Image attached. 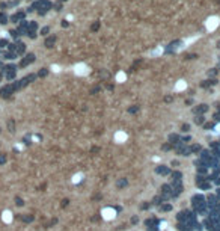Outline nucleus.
<instances>
[{
	"label": "nucleus",
	"instance_id": "7ed1b4c3",
	"mask_svg": "<svg viewBox=\"0 0 220 231\" xmlns=\"http://www.w3.org/2000/svg\"><path fill=\"white\" fill-rule=\"evenodd\" d=\"M74 73H75L77 76H86V74L89 73V68H87L86 64H77V65L74 67Z\"/></svg>",
	"mask_w": 220,
	"mask_h": 231
},
{
	"label": "nucleus",
	"instance_id": "0eeeda50",
	"mask_svg": "<svg viewBox=\"0 0 220 231\" xmlns=\"http://www.w3.org/2000/svg\"><path fill=\"white\" fill-rule=\"evenodd\" d=\"M125 79H127V76H125V73H124V71H119V73L116 74V82H118V83L125 82Z\"/></svg>",
	"mask_w": 220,
	"mask_h": 231
},
{
	"label": "nucleus",
	"instance_id": "9b49d317",
	"mask_svg": "<svg viewBox=\"0 0 220 231\" xmlns=\"http://www.w3.org/2000/svg\"><path fill=\"white\" fill-rule=\"evenodd\" d=\"M6 21H8V17L3 12H0V23H6Z\"/></svg>",
	"mask_w": 220,
	"mask_h": 231
},
{
	"label": "nucleus",
	"instance_id": "20e7f679",
	"mask_svg": "<svg viewBox=\"0 0 220 231\" xmlns=\"http://www.w3.org/2000/svg\"><path fill=\"white\" fill-rule=\"evenodd\" d=\"M127 139H128V135H127L125 132L119 130V132L115 133V142H116V144H124Z\"/></svg>",
	"mask_w": 220,
	"mask_h": 231
},
{
	"label": "nucleus",
	"instance_id": "9d476101",
	"mask_svg": "<svg viewBox=\"0 0 220 231\" xmlns=\"http://www.w3.org/2000/svg\"><path fill=\"white\" fill-rule=\"evenodd\" d=\"M161 53H163V47H158L157 50L151 52V56H157V55H161Z\"/></svg>",
	"mask_w": 220,
	"mask_h": 231
},
{
	"label": "nucleus",
	"instance_id": "f257e3e1",
	"mask_svg": "<svg viewBox=\"0 0 220 231\" xmlns=\"http://www.w3.org/2000/svg\"><path fill=\"white\" fill-rule=\"evenodd\" d=\"M218 24H220V18H218V17H209V18H206V21H205V27H206V30H209V32L215 30V29L218 27Z\"/></svg>",
	"mask_w": 220,
	"mask_h": 231
},
{
	"label": "nucleus",
	"instance_id": "f03ea898",
	"mask_svg": "<svg viewBox=\"0 0 220 231\" xmlns=\"http://www.w3.org/2000/svg\"><path fill=\"white\" fill-rule=\"evenodd\" d=\"M101 216L104 220H113L116 217V210L112 208V207H105L101 210Z\"/></svg>",
	"mask_w": 220,
	"mask_h": 231
},
{
	"label": "nucleus",
	"instance_id": "f8f14e48",
	"mask_svg": "<svg viewBox=\"0 0 220 231\" xmlns=\"http://www.w3.org/2000/svg\"><path fill=\"white\" fill-rule=\"evenodd\" d=\"M215 132H220V126H217V127H215Z\"/></svg>",
	"mask_w": 220,
	"mask_h": 231
},
{
	"label": "nucleus",
	"instance_id": "39448f33",
	"mask_svg": "<svg viewBox=\"0 0 220 231\" xmlns=\"http://www.w3.org/2000/svg\"><path fill=\"white\" fill-rule=\"evenodd\" d=\"M2 220H3L5 223H11V222H12V213H11L9 210H5V211L2 213Z\"/></svg>",
	"mask_w": 220,
	"mask_h": 231
},
{
	"label": "nucleus",
	"instance_id": "423d86ee",
	"mask_svg": "<svg viewBox=\"0 0 220 231\" xmlns=\"http://www.w3.org/2000/svg\"><path fill=\"white\" fill-rule=\"evenodd\" d=\"M185 88H187V83H185L184 80H178V82H176V85H175V91H176V92L184 91Z\"/></svg>",
	"mask_w": 220,
	"mask_h": 231
},
{
	"label": "nucleus",
	"instance_id": "6e6552de",
	"mask_svg": "<svg viewBox=\"0 0 220 231\" xmlns=\"http://www.w3.org/2000/svg\"><path fill=\"white\" fill-rule=\"evenodd\" d=\"M81 180H83V174H81V172H78V174H75V175L72 177V183H74V184L80 183Z\"/></svg>",
	"mask_w": 220,
	"mask_h": 231
},
{
	"label": "nucleus",
	"instance_id": "1a4fd4ad",
	"mask_svg": "<svg viewBox=\"0 0 220 231\" xmlns=\"http://www.w3.org/2000/svg\"><path fill=\"white\" fill-rule=\"evenodd\" d=\"M196 39H197V36H193V38H188V39H185V41H184V45H182L181 48H184V47H187V45H188L190 42H193V41H196Z\"/></svg>",
	"mask_w": 220,
	"mask_h": 231
}]
</instances>
